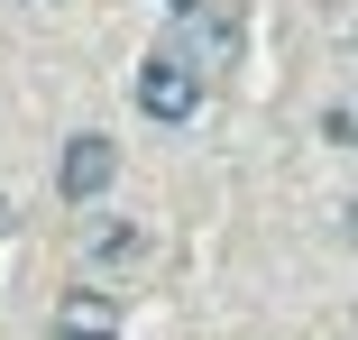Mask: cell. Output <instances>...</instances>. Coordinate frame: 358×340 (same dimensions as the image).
Here are the masks:
<instances>
[{"mask_svg":"<svg viewBox=\"0 0 358 340\" xmlns=\"http://www.w3.org/2000/svg\"><path fill=\"white\" fill-rule=\"evenodd\" d=\"M138 111H148L157 129H184V120L202 111V74H193V55L157 46L148 64H138Z\"/></svg>","mask_w":358,"mask_h":340,"instance_id":"cell-1","label":"cell"},{"mask_svg":"<svg viewBox=\"0 0 358 340\" xmlns=\"http://www.w3.org/2000/svg\"><path fill=\"white\" fill-rule=\"evenodd\" d=\"M55 340H120V304H110L101 285L55 295Z\"/></svg>","mask_w":358,"mask_h":340,"instance_id":"cell-3","label":"cell"},{"mask_svg":"<svg viewBox=\"0 0 358 340\" xmlns=\"http://www.w3.org/2000/svg\"><path fill=\"white\" fill-rule=\"evenodd\" d=\"M322 139L331 148H358V111H322Z\"/></svg>","mask_w":358,"mask_h":340,"instance_id":"cell-5","label":"cell"},{"mask_svg":"<svg viewBox=\"0 0 358 340\" xmlns=\"http://www.w3.org/2000/svg\"><path fill=\"white\" fill-rule=\"evenodd\" d=\"M166 10H193V0H166Z\"/></svg>","mask_w":358,"mask_h":340,"instance_id":"cell-6","label":"cell"},{"mask_svg":"<svg viewBox=\"0 0 358 340\" xmlns=\"http://www.w3.org/2000/svg\"><path fill=\"white\" fill-rule=\"evenodd\" d=\"M138 248H148V239H138L129 221H92V230H83V257H92V267H129Z\"/></svg>","mask_w":358,"mask_h":340,"instance_id":"cell-4","label":"cell"},{"mask_svg":"<svg viewBox=\"0 0 358 340\" xmlns=\"http://www.w3.org/2000/svg\"><path fill=\"white\" fill-rule=\"evenodd\" d=\"M110 175H120V148L101 139V129H83V139L64 148V166H55V202H101Z\"/></svg>","mask_w":358,"mask_h":340,"instance_id":"cell-2","label":"cell"}]
</instances>
